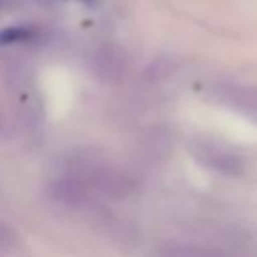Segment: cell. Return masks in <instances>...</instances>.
I'll return each mask as SVG.
<instances>
[{
  "label": "cell",
  "instance_id": "6da1fadb",
  "mask_svg": "<svg viewBox=\"0 0 257 257\" xmlns=\"http://www.w3.org/2000/svg\"><path fill=\"white\" fill-rule=\"evenodd\" d=\"M189 151L199 165L221 175H239L245 167L243 155L219 139L197 137L189 143Z\"/></svg>",
  "mask_w": 257,
  "mask_h": 257
},
{
  "label": "cell",
  "instance_id": "7a4b0ae2",
  "mask_svg": "<svg viewBox=\"0 0 257 257\" xmlns=\"http://www.w3.org/2000/svg\"><path fill=\"white\" fill-rule=\"evenodd\" d=\"M213 98L221 106L235 110L251 122H257V86L217 84L213 86Z\"/></svg>",
  "mask_w": 257,
  "mask_h": 257
},
{
  "label": "cell",
  "instance_id": "3957f363",
  "mask_svg": "<svg viewBox=\"0 0 257 257\" xmlns=\"http://www.w3.org/2000/svg\"><path fill=\"white\" fill-rule=\"evenodd\" d=\"M153 257H227L225 253L197 243H165Z\"/></svg>",
  "mask_w": 257,
  "mask_h": 257
},
{
  "label": "cell",
  "instance_id": "277c9868",
  "mask_svg": "<svg viewBox=\"0 0 257 257\" xmlns=\"http://www.w3.org/2000/svg\"><path fill=\"white\" fill-rule=\"evenodd\" d=\"M34 36V30L32 28H26V26H12V28H6L0 32V42H22V40H30Z\"/></svg>",
  "mask_w": 257,
  "mask_h": 257
},
{
  "label": "cell",
  "instance_id": "5b68a950",
  "mask_svg": "<svg viewBox=\"0 0 257 257\" xmlns=\"http://www.w3.org/2000/svg\"><path fill=\"white\" fill-rule=\"evenodd\" d=\"M2 4H4V0H0V10H2Z\"/></svg>",
  "mask_w": 257,
  "mask_h": 257
}]
</instances>
